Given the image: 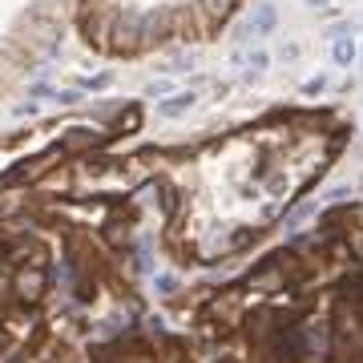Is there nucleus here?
<instances>
[{
  "instance_id": "1",
  "label": "nucleus",
  "mask_w": 363,
  "mask_h": 363,
  "mask_svg": "<svg viewBox=\"0 0 363 363\" xmlns=\"http://www.w3.org/2000/svg\"><path fill=\"white\" fill-rule=\"evenodd\" d=\"M250 29L254 33H275L279 29V8H275V0H259L254 4V13H250Z\"/></svg>"
},
{
  "instance_id": "2",
  "label": "nucleus",
  "mask_w": 363,
  "mask_h": 363,
  "mask_svg": "<svg viewBox=\"0 0 363 363\" xmlns=\"http://www.w3.org/2000/svg\"><path fill=\"white\" fill-rule=\"evenodd\" d=\"M194 105V93H182V97H165V101H158V114L162 117H178V114H186Z\"/></svg>"
},
{
  "instance_id": "3",
  "label": "nucleus",
  "mask_w": 363,
  "mask_h": 363,
  "mask_svg": "<svg viewBox=\"0 0 363 363\" xmlns=\"http://www.w3.org/2000/svg\"><path fill=\"white\" fill-rule=\"evenodd\" d=\"M331 57H335V65H339V69L351 65V61H355V45H351V36H347V41H335V45H331Z\"/></svg>"
},
{
  "instance_id": "4",
  "label": "nucleus",
  "mask_w": 363,
  "mask_h": 363,
  "mask_svg": "<svg viewBox=\"0 0 363 363\" xmlns=\"http://www.w3.org/2000/svg\"><path fill=\"white\" fill-rule=\"evenodd\" d=\"M347 33H351V25H347V20H339V25H331V29H327L331 41H347Z\"/></svg>"
},
{
  "instance_id": "5",
  "label": "nucleus",
  "mask_w": 363,
  "mask_h": 363,
  "mask_svg": "<svg viewBox=\"0 0 363 363\" xmlns=\"http://www.w3.org/2000/svg\"><path fill=\"white\" fill-rule=\"evenodd\" d=\"M327 89V77H311V81L303 85V93H323Z\"/></svg>"
},
{
  "instance_id": "6",
  "label": "nucleus",
  "mask_w": 363,
  "mask_h": 363,
  "mask_svg": "<svg viewBox=\"0 0 363 363\" xmlns=\"http://www.w3.org/2000/svg\"><path fill=\"white\" fill-rule=\"evenodd\" d=\"M146 93H149V97H165V93H170V81H149Z\"/></svg>"
},
{
  "instance_id": "7",
  "label": "nucleus",
  "mask_w": 363,
  "mask_h": 363,
  "mask_svg": "<svg viewBox=\"0 0 363 363\" xmlns=\"http://www.w3.org/2000/svg\"><path fill=\"white\" fill-rule=\"evenodd\" d=\"M266 61H270L266 53H250V69H254V73H263V69H266Z\"/></svg>"
},
{
  "instance_id": "8",
  "label": "nucleus",
  "mask_w": 363,
  "mask_h": 363,
  "mask_svg": "<svg viewBox=\"0 0 363 363\" xmlns=\"http://www.w3.org/2000/svg\"><path fill=\"white\" fill-rule=\"evenodd\" d=\"M210 8H214V13H226V8H231V0H210Z\"/></svg>"
},
{
  "instance_id": "9",
  "label": "nucleus",
  "mask_w": 363,
  "mask_h": 363,
  "mask_svg": "<svg viewBox=\"0 0 363 363\" xmlns=\"http://www.w3.org/2000/svg\"><path fill=\"white\" fill-rule=\"evenodd\" d=\"M307 4H311V8H323V4H327V0H307Z\"/></svg>"
}]
</instances>
